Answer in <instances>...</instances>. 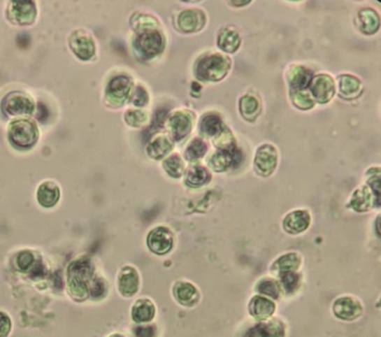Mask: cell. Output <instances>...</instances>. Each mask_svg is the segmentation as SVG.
Returning a JSON list of instances; mask_svg holds the SVG:
<instances>
[{"label": "cell", "mask_w": 381, "mask_h": 337, "mask_svg": "<svg viewBox=\"0 0 381 337\" xmlns=\"http://www.w3.org/2000/svg\"><path fill=\"white\" fill-rule=\"evenodd\" d=\"M92 265L88 262L80 261L71 265L70 277H69V287L71 295L78 299L87 298L89 294V281L92 280Z\"/></svg>", "instance_id": "6da1fadb"}, {"label": "cell", "mask_w": 381, "mask_h": 337, "mask_svg": "<svg viewBox=\"0 0 381 337\" xmlns=\"http://www.w3.org/2000/svg\"><path fill=\"white\" fill-rule=\"evenodd\" d=\"M9 138L12 143L19 147H28L33 145L37 138L35 125L26 120L12 122L9 126Z\"/></svg>", "instance_id": "7a4b0ae2"}, {"label": "cell", "mask_w": 381, "mask_h": 337, "mask_svg": "<svg viewBox=\"0 0 381 337\" xmlns=\"http://www.w3.org/2000/svg\"><path fill=\"white\" fill-rule=\"evenodd\" d=\"M229 64L225 57L215 55L207 57L200 62L199 73L202 78L209 80H218L227 73Z\"/></svg>", "instance_id": "3957f363"}, {"label": "cell", "mask_w": 381, "mask_h": 337, "mask_svg": "<svg viewBox=\"0 0 381 337\" xmlns=\"http://www.w3.org/2000/svg\"><path fill=\"white\" fill-rule=\"evenodd\" d=\"M363 306L358 299L345 296L335 301L333 312L339 320L352 322L358 319L363 314Z\"/></svg>", "instance_id": "277c9868"}, {"label": "cell", "mask_w": 381, "mask_h": 337, "mask_svg": "<svg viewBox=\"0 0 381 337\" xmlns=\"http://www.w3.org/2000/svg\"><path fill=\"white\" fill-rule=\"evenodd\" d=\"M147 243L151 252L159 255L166 254L173 246V234L163 227L152 229L148 236Z\"/></svg>", "instance_id": "5b68a950"}, {"label": "cell", "mask_w": 381, "mask_h": 337, "mask_svg": "<svg viewBox=\"0 0 381 337\" xmlns=\"http://www.w3.org/2000/svg\"><path fill=\"white\" fill-rule=\"evenodd\" d=\"M285 327L280 320L263 322L247 329L244 337H285Z\"/></svg>", "instance_id": "8992f818"}, {"label": "cell", "mask_w": 381, "mask_h": 337, "mask_svg": "<svg viewBox=\"0 0 381 337\" xmlns=\"http://www.w3.org/2000/svg\"><path fill=\"white\" fill-rule=\"evenodd\" d=\"M139 274L133 267H124L119 274L118 287L124 297H132L139 291Z\"/></svg>", "instance_id": "52a82bcc"}, {"label": "cell", "mask_w": 381, "mask_h": 337, "mask_svg": "<svg viewBox=\"0 0 381 337\" xmlns=\"http://www.w3.org/2000/svg\"><path fill=\"white\" fill-rule=\"evenodd\" d=\"M275 305L271 299L264 296H254L249 303V313L257 320H270L275 314Z\"/></svg>", "instance_id": "ba28073f"}, {"label": "cell", "mask_w": 381, "mask_h": 337, "mask_svg": "<svg viewBox=\"0 0 381 337\" xmlns=\"http://www.w3.org/2000/svg\"><path fill=\"white\" fill-rule=\"evenodd\" d=\"M173 296L178 303L187 307H192L199 301V292L196 287L187 281H180L175 284Z\"/></svg>", "instance_id": "9c48e42d"}, {"label": "cell", "mask_w": 381, "mask_h": 337, "mask_svg": "<svg viewBox=\"0 0 381 337\" xmlns=\"http://www.w3.org/2000/svg\"><path fill=\"white\" fill-rule=\"evenodd\" d=\"M310 224V216L305 211H295L288 214L283 221V228L288 234L303 233Z\"/></svg>", "instance_id": "30bf717a"}, {"label": "cell", "mask_w": 381, "mask_h": 337, "mask_svg": "<svg viewBox=\"0 0 381 337\" xmlns=\"http://www.w3.org/2000/svg\"><path fill=\"white\" fill-rule=\"evenodd\" d=\"M4 106L7 113L20 115L29 113L32 109V103L27 97L20 93H11L6 97Z\"/></svg>", "instance_id": "8fae6325"}, {"label": "cell", "mask_w": 381, "mask_h": 337, "mask_svg": "<svg viewBox=\"0 0 381 337\" xmlns=\"http://www.w3.org/2000/svg\"><path fill=\"white\" fill-rule=\"evenodd\" d=\"M156 315L154 303L148 299H141L134 303L132 309V317L136 322H151Z\"/></svg>", "instance_id": "7c38bea8"}, {"label": "cell", "mask_w": 381, "mask_h": 337, "mask_svg": "<svg viewBox=\"0 0 381 337\" xmlns=\"http://www.w3.org/2000/svg\"><path fill=\"white\" fill-rule=\"evenodd\" d=\"M257 166L261 172H264V175H268L273 171L276 164V154L275 149L271 145H264L259 149L256 159Z\"/></svg>", "instance_id": "4fadbf2b"}, {"label": "cell", "mask_w": 381, "mask_h": 337, "mask_svg": "<svg viewBox=\"0 0 381 337\" xmlns=\"http://www.w3.org/2000/svg\"><path fill=\"white\" fill-rule=\"evenodd\" d=\"M301 264V257L297 253L290 252L282 255L275 260L273 264V271L278 272V274L285 272H294L299 268Z\"/></svg>", "instance_id": "5bb4252c"}, {"label": "cell", "mask_w": 381, "mask_h": 337, "mask_svg": "<svg viewBox=\"0 0 381 337\" xmlns=\"http://www.w3.org/2000/svg\"><path fill=\"white\" fill-rule=\"evenodd\" d=\"M312 92L319 101H327L334 93V83L328 76H319L312 85Z\"/></svg>", "instance_id": "9a60e30c"}, {"label": "cell", "mask_w": 381, "mask_h": 337, "mask_svg": "<svg viewBox=\"0 0 381 337\" xmlns=\"http://www.w3.org/2000/svg\"><path fill=\"white\" fill-rule=\"evenodd\" d=\"M38 200L44 207H53L59 200V188L51 182L43 184L38 191Z\"/></svg>", "instance_id": "2e32d148"}, {"label": "cell", "mask_w": 381, "mask_h": 337, "mask_svg": "<svg viewBox=\"0 0 381 337\" xmlns=\"http://www.w3.org/2000/svg\"><path fill=\"white\" fill-rule=\"evenodd\" d=\"M257 291L264 295V297L271 299H271L278 300L280 297L282 288H280V283L275 281V279L264 278L259 282L258 285H257Z\"/></svg>", "instance_id": "e0dca14e"}, {"label": "cell", "mask_w": 381, "mask_h": 337, "mask_svg": "<svg viewBox=\"0 0 381 337\" xmlns=\"http://www.w3.org/2000/svg\"><path fill=\"white\" fill-rule=\"evenodd\" d=\"M212 162H213V166H215L217 171H224V169L228 168V167L234 164L235 162H238L237 152H235L231 148H229L228 150H221L213 157Z\"/></svg>", "instance_id": "ac0fdd59"}, {"label": "cell", "mask_w": 381, "mask_h": 337, "mask_svg": "<svg viewBox=\"0 0 381 337\" xmlns=\"http://www.w3.org/2000/svg\"><path fill=\"white\" fill-rule=\"evenodd\" d=\"M280 288L285 290V293L292 294L299 289L300 285V275L294 272H285L280 274Z\"/></svg>", "instance_id": "d6986e66"}, {"label": "cell", "mask_w": 381, "mask_h": 337, "mask_svg": "<svg viewBox=\"0 0 381 337\" xmlns=\"http://www.w3.org/2000/svg\"><path fill=\"white\" fill-rule=\"evenodd\" d=\"M143 51L147 54H156L161 48V37L158 33H148L141 39Z\"/></svg>", "instance_id": "ffe728a7"}, {"label": "cell", "mask_w": 381, "mask_h": 337, "mask_svg": "<svg viewBox=\"0 0 381 337\" xmlns=\"http://www.w3.org/2000/svg\"><path fill=\"white\" fill-rule=\"evenodd\" d=\"M371 205V194L368 189L363 188L357 191L352 201V206L356 209V211H366L370 209Z\"/></svg>", "instance_id": "44dd1931"}, {"label": "cell", "mask_w": 381, "mask_h": 337, "mask_svg": "<svg viewBox=\"0 0 381 337\" xmlns=\"http://www.w3.org/2000/svg\"><path fill=\"white\" fill-rule=\"evenodd\" d=\"M171 125H173V133H175V137L182 138L189 131L190 122L185 115L178 114L173 117Z\"/></svg>", "instance_id": "7402d4cb"}, {"label": "cell", "mask_w": 381, "mask_h": 337, "mask_svg": "<svg viewBox=\"0 0 381 337\" xmlns=\"http://www.w3.org/2000/svg\"><path fill=\"white\" fill-rule=\"evenodd\" d=\"M219 45L223 48L225 51L233 52L239 46V36L232 31H225L220 35Z\"/></svg>", "instance_id": "603a6c76"}, {"label": "cell", "mask_w": 381, "mask_h": 337, "mask_svg": "<svg viewBox=\"0 0 381 337\" xmlns=\"http://www.w3.org/2000/svg\"><path fill=\"white\" fill-rule=\"evenodd\" d=\"M222 129V123L220 118L215 115H209L202 122V130L209 136H214L218 134Z\"/></svg>", "instance_id": "cb8c5ba5"}, {"label": "cell", "mask_w": 381, "mask_h": 337, "mask_svg": "<svg viewBox=\"0 0 381 337\" xmlns=\"http://www.w3.org/2000/svg\"><path fill=\"white\" fill-rule=\"evenodd\" d=\"M311 75L308 71L303 68H299L292 73L290 83L295 88H304L310 81Z\"/></svg>", "instance_id": "d4e9b609"}, {"label": "cell", "mask_w": 381, "mask_h": 337, "mask_svg": "<svg viewBox=\"0 0 381 337\" xmlns=\"http://www.w3.org/2000/svg\"><path fill=\"white\" fill-rule=\"evenodd\" d=\"M208 178V172L202 167H194L188 172V181L194 185H201V184L206 183Z\"/></svg>", "instance_id": "484cf974"}, {"label": "cell", "mask_w": 381, "mask_h": 337, "mask_svg": "<svg viewBox=\"0 0 381 337\" xmlns=\"http://www.w3.org/2000/svg\"><path fill=\"white\" fill-rule=\"evenodd\" d=\"M16 263H17V267L20 271H28L34 264V255L32 252L25 250V252L19 253Z\"/></svg>", "instance_id": "4316f807"}, {"label": "cell", "mask_w": 381, "mask_h": 337, "mask_svg": "<svg viewBox=\"0 0 381 337\" xmlns=\"http://www.w3.org/2000/svg\"><path fill=\"white\" fill-rule=\"evenodd\" d=\"M206 145L200 140H195L192 145H189L187 150L188 157L192 159H196L202 157L206 152Z\"/></svg>", "instance_id": "83f0119b"}, {"label": "cell", "mask_w": 381, "mask_h": 337, "mask_svg": "<svg viewBox=\"0 0 381 337\" xmlns=\"http://www.w3.org/2000/svg\"><path fill=\"white\" fill-rule=\"evenodd\" d=\"M12 331V320L9 315L0 310V337H8Z\"/></svg>", "instance_id": "f1b7e54d"}, {"label": "cell", "mask_w": 381, "mask_h": 337, "mask_svg": "<svg viewBox=\"0 0 381 337\" xmlns=\"http://www.w3.org/2000/svg\"><path fill=\"white\" fill-rule=\"evenodd\" d=\"M166 169L170 172L171 175L180 176L182 171V164L180 162V157H173L170 159L166 160Z\"/></svg>", "instance_id": "f546056e"}, {"label": "cell", "mask_w": 381, "mask_h": 337, "mask_svg": "<svg viewBox=\"0 0 381 337\" xmlns=\"http://www.w3.org/2000/svg\"><path fill=\"white\" fill-rule=\"evenodd\" d=\"M240 110H242L245 116L247 117L249 115L254 113V112H257V110H258V102H257V100L254 97H244L242 102H240Z\"/></svg>", "instance_id": "4dcf8cb0"}, {"label": "cell", "mask_w": 381, "mask_h": 337, "mask_svg": "<svg viewBox=\"0 0 381 337\" xmlns=\"http://www.w3.org/2000/svg\"><path fill=\"white\" fill-rule=\"evenodd\" d=\"M196 16L197 15H195L194 12H185V13L182 14V17H180V25H182V28L185 29V30H194L195 26H196Z\"/></svg>", "instance_id": "1f68e13d"}, {"label": "cell", "mask_w": 381, "mask_h": 337, "mask_svg": "<svg viewBox=\"0 0 381 337\" xmlns=\"http://www.w3.org/2000/svg\"><path fill=\"white\" fill-rule=\"evenodd\" d=\"M340 88H342L343 93L345 94H351L352 92H356L357 89L359 88V83L356 78H343L342 85H340Z\"/></svg>", "instance_id": "d6a6232c"}, {"label": "cell", "mask_w": 381, "mask_h": 337, "mask_svg": "<svg viewBox=\"0 0 381 337\" xmlns=\"http://www.w3.org/2000/svg\"><path fill=\"white\" fill-rule=\"evenodd\" d=\"M168 149H170L168 141L164 138H158V140L154 142V145H152V150H154V154L152 155L159 157V150H159V152H161V155H164L168 152Z\"/></svg>", "instance_id": "836d02e7"}, {"label": "cell", "mask_w": 381, "mask_h": 337, "mask_svg": "<svg viewBox=\"0 0 381 337\" xmlns=\"http://www.w3.org/2000/svg\"><path fill=\"white\" fill-rule=\"evenodd\" d=\"M156 327L152 326L139 327L136 329V337H156Z\"/></svg>", "instance_id": "e575fe53"}, {"label": "cell", "mask_w": 381, "mask_h": 337, "mask_svg": "<svg viewBox=\"0 0 381 337\" xmlns=\"http://www.w3.org/2000/svg\"><path fill=\"white\" fill-rule=\"evenodd\" d=\"M109 337H125V336H122V334H113V336H110Z\"/></svg>", "instance_id": "d590c367"}]
</instances>
